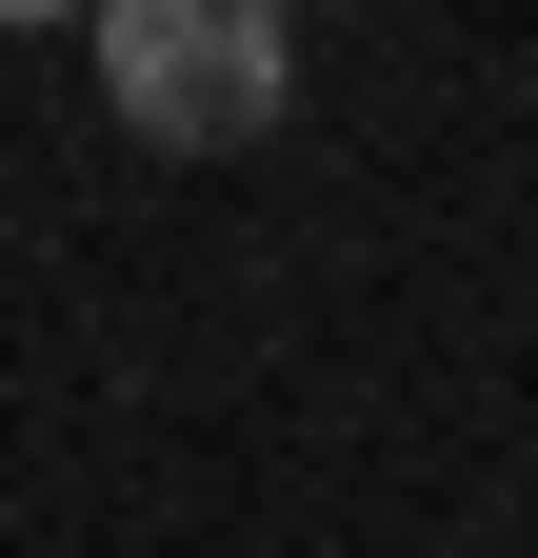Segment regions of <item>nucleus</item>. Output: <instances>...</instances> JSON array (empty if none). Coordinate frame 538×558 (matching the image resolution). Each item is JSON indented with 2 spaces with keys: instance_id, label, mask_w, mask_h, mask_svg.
Here are the masks:
<instances>
[{
  "instance_id": "nucleus-1",
  "label": "nucleus",
  "mask_w": 538,
  "mask_h": 558,
  "mask_svg": "<svg viewBox=\"0 0 538 558\" xmlns=\"http://www.w3.org/2000/svg\"><path fill=\"white\" fill-rule=\"evenodd\" d=\"M100 100L140 120V160H240L299 100V40L259 0H100Z\"/></svg>"
}]
</instances>
